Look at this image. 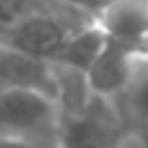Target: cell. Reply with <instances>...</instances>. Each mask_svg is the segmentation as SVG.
<instances>
[{"mask_svg":"<svg viewBox=\"0 0 148 148\" xmlns=\"http://www.w3.org/2000/svg\"><path fill=\"white\" fill-rule=\"evenodd\" d=\"M58 104L46 92L32 88L0 90V136L42 143L56 139Z\"/></svg>","mask_w":148,"mask_h":148,"instance_id":"obj_1","label":"cell"},{"mask_svg":"<svg viewBox=\"0 0 148 148\" xmlns=\"http://www.w3.org/2000/svg\"><path fill=\"white\" fill-rule=\"evenodd\" d=\"M0 148H39V143H35V141H25V139L0 136Z\"/></svg>","mask_w":148,"mask_h":148,"instance_id":"obj_11","label":"cell"},{"mask_svg":"<svg viewBox=\"0 0 148 148\" xmlns=\"http://www.w3.org/2000/svg\"><path fill=\"white\" fill-rule=\"evenodd\" d=\"M72 30H74V25L65 23L62 16H58L49 9H39V12L28 14L16 25H12L0 37V44L12 51H18L28 58L53 65L60 49L65 46L67 37L72 35Z\"/></svg>","mask_w":148,"mask_h":148,"instance_id":"obj_3","label":"cell"},{"mask_svg":"<svg viewBox=\"0 0 148 148\" xmlns=\"http://www.w3.org/2000/svg\"><path fill=\"white\" fill-rule=\"evenodd\" d=\"M104 44H106V37H104L102 28L95 21L88 23V25H79L67 37V42L60 49V53H58V58H56L53 65H60V67L76 69V72L86 74L88 67L92 65V60L104 49Z\"/></svg>","mask_w":148,"mask_h":148,"instance_id":"obj_7","label":"cell"},{"mask_svg":"<svg viewBox=\"0 0 148 148\" xmlns=\"http://www.w3.org/2000/svg\"><path fill=\"white\" fill-rule=\"evenodd\" d=\"M46 9L39 0H0V37L28 14Z\"/></svg>","mask_w":148,"mask_h":148,"instance_id":"obj_8","label":"cell"},{"mask_svg":"<svg viewBox=\"0 0 148 148\" xmlns=\"http://www.w3.org/2000/svg\"><path fill=\"white\" fill-rule=\"evenodd\" d=\"M53 2H60L69 9H74V12H83V14H90V16L97 18V14L106 7L109 0H53Z\"/></svg>","mask_w":148,"mask_h":148,"instance_id":"obj_10","label":"cell"},{"mask_svg":"<svg viewBox=\"0 0 148 148\" xmlns=\"http://www.w3.org/2000/svg\"><path fill=\"white\" fill-rule=\"evenodd\" d=\"M127 99H130V109L134 111V116L148 125V67L141 74L132 76V83L127 86Z\"/></svg>","mask_w":148,"mask_h":148,"instance_id":"obj_9","label":"cell"},{"mask_svg":"<svg viewBox=\"0 0 148 148\" xmlns=\"http://www.w3.org/2000/svg\"><path fill=\"white\" fill-rule=\"evenodd\" d=\"M5 88H32L56 99V69L0 44V90Z\"/></svg>","mask_w":148,"mask_h":148,"instance_id":"obj_6","label":"cell"},{"mask_svg":"<svg viewBox=\"0 0 148 148\" xmlns=\"http://www.w3.org/2000/svg\"><path fill=\"white\" fill-rule=\"evenodd\" d=\"M95 23L109 42L148 58V0H109Z\"/></svg>","mask_w":148,"mask_h":148,"instance_id":"obj_4","label":"cell"},{"mask_svg":"<svg viewBox=\"0 0 148 148\" xmlns=\"http://www.w3.org/2000/svg\"><path fill=\"white\" fill-rule=\"evenodd\" d=\"M120 136V120L106 97L92 95L74 113H58L56 148H113Z\"/></svg>","mask_w":148,"mask_h":148,"instance_id":"obj_2","label":"cell"},{"mask_svg":"<svg viewBox=\"0 0 148 148\" xmlns=\"http://www.w3.org/2000/svg\"><path fill=\"white\" fill-rule=\"evenodd\" d=\"M139 60L141 58H136L127 49L106 39L104 49L99 51V56L92 60V65L86 72V81H88L90 92L97 97H106V99L118 92H125L127 86L132 83L134 67Z\"/></svg>","mask_w":148,"mask_h":148,"instance_id":"obj_5","label":"cell"}]
</instances>
